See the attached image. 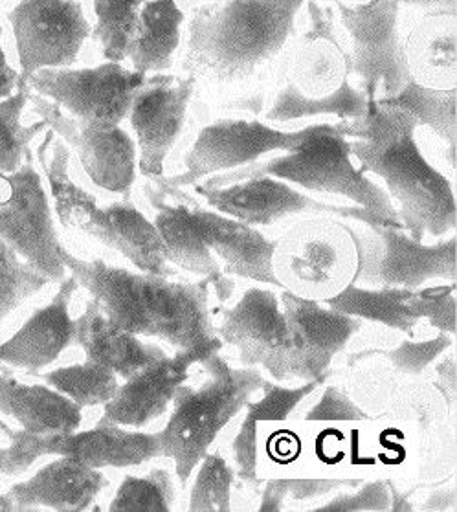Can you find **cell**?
I'll return each instance as SVG.
<instances>
[{
	"instance_id": "f35d334b",
	"label": "cell",
	"mask_w": 457,
	"mask_h": 512,
	"mask_svg": "<svg viewBox=\"0 0 457 512\" xmlns=\"http://www.w3.org/2000/svg\"><path fill=\"white\" fill-rule=\"evenodd\" d=\"M454 338L456 336L439 331V334L430 340L415 342V338H410V340H401L397 346L390 349L375 347L371 351L384 358L388 364H391V368L401 375H421L424 369L434 364L448 347L454 346Z\"/></svg>"
},
{
	"instance_id": "8992f818",
	"label": "cell",
	"mask_w": 457,
	"mask_h": 512,
	"mask_svg": "<svg viewBox=\"0 0 457 512\" xmlns=\"http://www.w3.org/2000/svg\"><path fill=\"white\" fill-rule=\"evenodd\" d=\"M199 364L206 377L197 388L180 384L171 401L168 424L160 430V457L173 461L182 485L190 481L215 439L265 382L259 369L234 368L219 353L202 358Z\"/></svg>"
},
{
	"instance_id": "ffe728a7",
	"label": "cell",
	"mask_w": 457,
	"mask_h": 512,
	"mask_svg": "<svg viewBox=\"0 0 457 512\" xmlns=\"http://www.w3.org/2000/svg\"><path fill=\"white\" fill-rule=\"evenodd\" d=\"M145 195L157 210L155 226L168 248V261L212 285L217 300L224 303L234 296L235 283L195 232L188 212V195L182 188L169 186L164 177H153Z\"/></svg>"
},
{
	"instance_id": "b9f144b4",
	"label": "cell",
	"mask_w": 457,
	"mask_h": 512,
	"mask_svg": "<svg viewBox=\"0 0 457 512\" xmlns=\"http://www.w3.org/2000/svg\"><path fill=\"white\" fill-rule=\"evenodd\" d=\"M369 415L360 404L338 386H327L320 401L305 415V421H369Z\"/></svg>"
},
{
	"instance_id": "9c48e42d",
	"label": "cell",
	"mask_w": 457,
	"mask_h": 512,
	"mask_svg": "<svg viewBox=\"0 0 457 512\" xmlns=\"http://www.w3.org/2000/svg\"><path fill=\"white\" fill-rule=\"evenodd\" d=\"M0 430L8 435L10 446L2 448V474L19 476L43 456H67L92 468H127L144 465L162 454L160 432H133L103 415L87 432L70 434H30L12 430L0 421Z\"/></svg>"
},
{
	"instance_id": "44dd1931",
	"label": "cell",
	"mask_w": 457,
	"mask_h": 512,
	"mask_svg": "<svg viewBox=\"0 0 457 512\" xmlns=\"http://www.w3.org/2000/svg\"><path fill=\"white\" fill-rule=\"evenodd\" d=\"M188 212L195 232L228 276L252 279L281 289L272 268L278 239L272 241L256 226L241 223L217 210H208L190 195Z\"/></svg>"
},
{
	"instance_id": "ac0fdd59",
	"label": "cell",
	"mask_w": 457,
	"mask_h": 512,
	"mask_svg": "<svg viewBox=\"0 0 457 512\" xmlns=\"http://www.w3.org/2000/svg\"><path fill=\"white\" fill-rule=\"evenodd\" d=\"M279 301L289 325V380L307 382L327 377L333 358L364 327V322L327 307L324 301L301 298L285 289Z\"/></svg>"
},
{
	"instance_id": "bcb514c9",
	"label": "cell",
	"mask_w": 457,
	"mask_h": 512,
	"mask_svg": "<svg viewBox=\"0 0 457 512\" xmlns=\"http://www.w3.org/2000/svg\"><path fill=\"white\" fill-rule=\"evenodd\" d=\"M456 509V485L454 483L441 487V489H435L421 505H417V511L454 512Z\"/></svg>"
},
{
	"instance_id": "e575fe53",
	"label": "cell",
	"mask_w": 457,
	"mask_h": 512,
	"mask_svg": "<svg viewBox=\"0 0 457 512\" xmlns=\"http://www.w3.org/2000/svg\"><path fill=\"white\" fill-rule=\"evenodd\" d=\"M145 0H94L98 24L94 37L101 43L103 56L120 63L129 56L140 26V10Z\"/></svg>"
},
{
	"instance_id": "f907efd6",
	"label": "cell",
	"mask_w": 457,
	"mask_h": 512,
	"mask_svg": "<svg viewBox=\"0 0 457 512\" xmlns=\"http://www.w3.org/2000/svg\"><path fill=\"white\" fill-rule=\"evenodd\" d=\"M399 2L421 6V8H430L435 12H450V15H454V10H456V0H399Z\"/></svg>"
},
{
	"instance_id": "8fae6325",
	"label": "cell",
	"mask_w": 457,
	"mask_h": 512,
	"mask_svg": "<svg viewBox=\"0 0 457 512\" xmlns=\"http://www.w3.org/2000/svg\"><path fill=\"white\" fill-rule=\"evenodd\" d=\"M0 237L50 281L67 278L52 208L32 153L17 171L0 177Z\"/></svg>"
},
{
	"instance_id": "83f0119b",
	"label": "cell",
	"mask_w": 457,
	"mask_h": 512,
	"mask_svg": "<svg viewBox=\"0 0 457 512\" xmlns=\"http://www.w3.org/2000/svg\"><path fill=\"white\" fill-rule=\"evenodd\" d=\"M184 13L175 0H145L140 10V26L129 50L134 72H164L173 65L180 45V24Z\"/></svg>"
},
{
	"instance_id": "74e56055",
	"label": "cell",
	"mask_w": 457,
	"mask_h": 512,
	"mask_svg": "<svg viewBox=\"0 0 457 512\" xmlns=\"http://www.w3.org/2000/svg\"><path fill=\"white\" fill-rule=\"evenodd\" d=\"M50 279L26 263L12 246L0 237V320L17 309L26 298L43 289Z\"/></svg>"
},
{
	"instance_id": "52a82bcc",
	"label": "cell",
	"mask_w": 457,
	"mask_h": 512,
	"mask_svg": "<svg viewBox=\"0 0 457 512\" xmlns=\"http://www.w3.org/2000/svg\"><path fill=\"white\" fill-rule=\"evenodd\" d=\"M342 224L357 248L353 283L369 289L417 290L435 279L456 283V235L441 237L435 245L413 239L404 228L386 224Z\"/></svg>"
},
{
	"instance_id": "6da1fadb",
	"label": "cell",
	"mask_w": 457,
	"mask_h": 512,
	"mask_svg": "<svg viewBox=\"0 0 457 512\" xmlns=\"http://www.w3.org/2000/svg\"><path fill=\"white\" fill-rule=\"evenodd\" d=\"M59 257L79 287L89 290L109 322L123 331L158 338L175 349L221 353L213 331L206 279L177 281L169 276L111 267L103 259L85 261L59 246Z\"/></svg>"
},
{
	"instance_id": "ee69618b",
	"label": "cell",
	"mask_w": 457,
	"mask_h": 512,
	"mask_svg": "<svg viewBox=\"0 0 457 512\" xmlns=\"http://www.w3.org/2000/svg\"><path fill=\"white\" fill-rule=\"evenodd\" d=\"M426 59L434 68L456 70V32L454 26L450 30H443L441 34L434 35L426 46Z\"/></svg>"
},
{
	"instance_id": "7402d4cb",
	"label": "cell",
	"mask_w": 457,
	"mask_h": 512,
	"mask_svg": "<svg viewBox=\"0 0 457 512\" xmlns=\"http://www.w3.org/2000/svg\"><path fill=\"white\" fill-rule=\"evenodd\" d=\"M212 353L201 349H177L138 371L118 388L111 401L103 404V415L120 426L142 428L168 412L173 395L190 379V369Z\"/></svg>"
},
{
	"instance_id": "5bb4252c",
	"label": "cell",
	"mask_w": 457,
	"mask_h": 512,
	"mask_svg": "<svg viewBox=\"0 0 457 512\" xmlns=\"http://www.w3.org/2000/svg\"><path fill=\"white\" fill-rule=\"evenodd\" d=\"M195 193H199L213 210L250 226H272L292 215H333L346 221L391 226L357 204L338 206L316 201L292 188L289 182L276 177L270 179L267 175L239 180L221 188H204L197 184Z\"/></svg>"
},
{
	"instance_id": "60d3db41",
	"label": "cell",
	"mask_w": 457,
	"mask_h": 512,
	"mask_svg": "<svg viewBox=\"0 0 457 512\" xmlns=\"http://www.w3.org/2000/svg\"><path fill=\"white\" fill-rule=\"evenodd\" d=\"M388 479H373L360 483L355 492H338L324 505L303 507L309 512H388L390 511Z\"/></svg>"
},
{
	"instance_id": "f6af8a7d",
	"label": "cell",
	"mask_w": 457,
	"mask_h": 512,
	"mask_svg": "<svg viewBox=\"0 0 457 512\" xmlns=\"http://www.w3.org/2000/svg\"><path fill=\"white\" fill-rule=\"evenodd\" d=\"M434 388L443 397L446 406L456 412L457 397V358L454 346L450 355H445L443 360L435 366Z\"/></svg>"
},
{
	"instance_id": "c3c4849f",
	"label": "cell",
	"mask_w": 457,
	"mask_h": 512,
	"mask_svg": "<svg viewBox=\"0 0 457 512\" xmlns=\"http://www.w3.org/2000/svg\"><path fill=\"white\" fill-rule=\"evenodd\" d=\"M19 78L21 74H17L6 61V56L2 52V46H0V100H6L10 98L15 89L19 87Z\"/></svg>"
},
{
	"instance_id": "836d02e7",
	"label": "cell",
	"mask_w": 457,
	"mask_h": 512,
	"mask_svg": "<svg viewBox=\"0 0 457 512\" xmlns=\"http://www.w3.org/2000/svg\"><path fill=\"white\" fill-rule=\"evenodd\" d=\"M28 96L30 89L19 78L17 92H13L6 100H0V177L23 166L24 158L30 153L28 145L48 127L45 120L30 127H24L21 123V114L28 103Z\"/></svg>"
},
{
	"instance_id": "5b68a950",
	"label": "cell",
	"mask_w": 457,
	"mask_h": 512,
	"mask_svg": "<svg viewBox=\"0 0 457 512\" xmlns=\"http://www.w3.org/2000/svg\"><path fill=\"white\" fill-rule=\"evenodd\" d=\"M37 158L46 173L61 223L111 246L140 272L171 274L168 248L155 223L129 201L100 206L89 191L79 188L68 175L70 149L52 129L37 147Z\"/></svg>"
},
{
	"instance_id": "d4e9b609",
	"label": "cell",
	"mask_w": 457,
	"mask_h": 512,
	"mask_svg": "<svg viewBox=\"0 0 457 512\" xmlns=\"http://www.w3.org/2000/svg\"><path fill=\"white\" fill-rule=\"evenodd\" d=\"M76 344L85 351L87 360L112 369L125 380L166 355L157 344L142 342L138 334L112 325L94 300H90L85 312L76 318Z\"/></svg>"
},
{
	"instance_id": "d590c367",
	"label": "cell",
	"mask_w": 457,
	"mask_h": 512,
	"mask_svg": "<svg viewBox=\"0 0 457 512\" xmlns=\"http://www.w3.org/2000/svg\"><path fill=\"white\" fill-rule=\"evenodd\" d=\"M177 501L173 478L164 468H153L147 476H127L109 505L112 512H169Z\"/></svg>"
},
{
	"instance_id": "7a4b0ae2",
	"label": "cell",
	"mask_w": 457,
	"mask_h": 512,
	"mask_svg": "<svg viewBox=\"0 0 457 512\" xmlns=\"http://www.w3.org/2000/svg\"><path fill=\"white\" fill-rule=\"evenodd\" d=\"M342 122L358 169L386 182L402 228L413 239H441L456 230L454 188L421 153L415 142L419 123L412 111L388 100H371L362 118Z\"/></svg>"
},
{
	"instance_id": "4fadbf2b",
	"label": "cell",
	"mask_w": 457,
	"mask_h": 512,
	"mask_svg": "<svg viewBox=\"0 0 457 512\" xmlns=\"http://www.w3.org/2000/svg\"><path fill=\"white\" fill-rule=\"evenodd\" d=\"M213 331L223 344L237 349L241 366L263 368L276 382L289 380V325L274 290L246 289L234 307L221 309Z\"/></svg>"
},
{
	"instance_id": "30bf717a",
	"label": "cell",
	"mask_w": 457,
	"mask_h": 512,
	"mask_svg": "<svg viewBox=\"0 0 457 512\" xmlns=\"http://www.w3.org/2000/svg\"><path fill=\"white\" fill-rule=\"evenodd\" d=\"M342 23L353 41L349 72L369 100H386L412 79L399 39V0H368L358 6L338 2Z\"/></svg>"
},
{
	"instance_id": "f546056e",
	"label": "cell",
	"mask_w": 457,
	"mask_h": 512,
	"mask_svg": "<svg viewBox=\"0 0 457 512\" xmlns=\"http://www.w3.org/2000/svg\"><path fill=\"white\" fill-rule=\"evenodd\" d=\"M349 78V56L338 37L303 39L289 76L303 96L325 98Z\"/></svg>"
},
{
	"instance_id": "e0dca14e",
	"label": "cell",
	"mask_w": 457,
	"mask_h": 512,
	"mask_svg": "<svg viewBox=\"0 0 457 512\" xmlns=\"http://www.w3.org/2000/svg\"><path fill=\"white\" fill-rule=\"evenodd\" d=\"M34 111L54 133L78 153L81 166L96 186L114 193H129L136 179V145L120 125L78 122L56 101L32 92Z\"/></svg>"
},
{
	"instance_id": "7dc6e473",
	"label": "cell",
	"mask_w": 457,
	"mask_h": 512,
	"mask_svg": "<svg viewBox=\"0 0 457 512\" xmlns=\"http://www.w3.org/2000/svg\"><path fill=\"white\" fill-rule=\"evenodd\" d=\"M257 511H287V494H285V490H283V487L279 485V479H270V481H267V485L263 487V494H261V503H259Z\"/></svg>"
},
{
	"instance_id": "ba28073f",
	"label": "cell",
	"mask_w": 457,
	"mask_h": 512,
	"mask_svg": "<svg viewBox=\"0 0 457 512\" xmlns=\"http://www.w3.org/2000/svg\"><path fill=\"white\" fill-rule=\"evenodd\" d=\"M272 268L281 289L309 300H331L353 283L357 248L342 219L325 215L290 226L276 243Z\"/></svg>"
},
{
	"instance_id": "816d5d0a",
	"label": "cell",
	"mask_w": 457,
	"mask_h": 512,
	"mask_svg": "<svg viewBox=\"0 0 457 512\" xmlns=\"http://www.w3.org/2000/svg\"><path fill=\"white\" fill-rule=\"evenodd\" d=\"M0 474H2V448H0Z\"/></svg>"
},
{
	"instance_id": "484cf974",
	"label": "cell",
	"mask_w": 457,
	"mask_h": 512,
	"mask_svg": "<svg viewBox=\"0 0 457 512\" xmlns=\"http://www.w3.org/2000/svg\"><path fill=\"white\" fill-rule=\"evenodd\" d=\"M76 402L54 388L23 384L0 375V412L10 415L30 434H70L81 426Z\"/></svg>"
},
{
	"instance_id": "7bdbcfd3",
	"label": "cell",
	"mask_w": 457,
	"mask_h": 512,
	"mask_svg": "<svg viewBox=\"0 0 457 512\" xmlns=\"http://www.w3.org/2000/svg\"><path fill=\"white\" fill-rule=\"evenodd\" d=\"M287 500L296 503L318 501L342 489H357L358 479H279Z\"/></svg>"
},
{
	"instance_id": "3957f363",
	"label": "cell",
	"mask_w": 457,
	"mask_h": 512,
	"mask_svg": "<svg viewBox=\"0 0 457 512\" xmlns=\"http://www.w3.org/2000/svg\"><path fill=\"white\" fill-rule=\"evenodd\" d=\"M305 0H215L193 13L184 70L234 83L250 78L294 32Z\"/></svg>"
},
{
	"instance_id": "1f68e13d",
	"label": "cell",
	"mask_w": 457,
	"mask_h": 512,
	"mask_svg": "<svg viewBox=\"0 0 457 512\" xmlns=\"http://www.w3.org/2000/svg\"><path fill=\"white\" fill-rule=\"evenodd\" d=\"M456 94V87L430 89L412 78L397 96L386 98L412 111L419 125L430 127L445 142L452 167H456Z\"/></svg>"
},
{
	"instance_id": "f1b7e54d",
	"label": "cell",
	"mask_w": 457,
	"mask_h": 512,
	"mask_svg": "<svg viewBox=\"0 0 457 512\" xmlns=\"http://www.w3.org/2000/svg\"><path fill=\"white\" fill-rule=\"evenodd\" d=\"M412 292L410 289H369L349 283L335 298L324 303L331 309L360 318L364 323H380L401 331L408 338H415L417 325L423 320L406 307Z\"/></svg>"
},
{
	"instance_id": "2e32d148",
	"label": "cell",
	"mask_w": 457,
	"mask_h": 512,
	"mask_svg": "<svg viewBox=\"0 0 457 512\" xmlns=\"http://www.w3.org/2000/svg\"><path fill=\"white\" fill-rule=\"evenodd\" d=\"M21 59V78L41 68H67L92 28L78 0H19L8 13Z\"/></svg>"
},
{
	"instance_id": "cb8c5ba5",
	"label": "cell",
	"mask_w": 457,
	"mask_h": 512,
	"mask_svg": "<svg viewBox=\"0 0 457 512\" xmlns=\"http://www.w3.org/2000/svg\"><path fill=\"white\" fill-rule=\"evenodd\" d=\"M78 287L72 274L63 279L54 300L35 312L8 342L0 344V362L34 375L74 346L76 320L70 318V300Z\"/></svg>"
},
{
	"instance_id": "603a6c76",
	"label": "cell",
	"mask_w": 457,
	"mask_h": 512,
	"mask_svg": "<svg viewBox=\"0 0 457 512\" xmlns=\"http://www.w3.org/2000/svg\"><path fill=\"white\" fill-rule=\"evenodd\" d=\"M109 485L100 468L87 467L74 457L59 459L41 468L34 478L13 485L0 494V511H87L101 490Z\"/></svg>"
},
{
	"instance_id": "681fc988",
	"label": "cell",
	"mask_w": 457,
	"mask_h": 512,
	"mask_svg": "<svg viewBox=\"0 0 457 512\" xmlns=\"http://www.w3.org/2000/svg\"><path fill=\"white\" fill-rule=\"evenodd\" d=\"M388 489H390V511L391 512H413L417 511L415 503L412 501V492H401L395 487V483L388 479Z\"/></svg>"
},
{
	"instance_id": "9a60e30c",
	"label": "cell",
	"mask_w": 457,
	"mask_h": 512,
	"mask_svg": "<svg viewBox=\"0 0 457 512\" xmlns=\"http://www.w3.org/2000/svg\"><path fill=\"white\" fill-rule=\"evenodd\" d=\"M305 134L307 127L287 133L259 120L223 118L206 125L199 133L184 158L186 173L164 180L169 186L188 188L206 177L254 164L268 153L290 151Z\"/></svg>"
},
{
	"instance_id": "d6a6232c",
	"label": "cell",
	"mask_w": 457,
	"mask_h": 512,
	"mask_svg": "<svg viewBox=\"0 0 457 512\" xmlns=\"http://www.w3.org/2000/svg\"><path fill=\"white\" fill-rule=\"evenodd\" d=\"M37 377L48 382L54 390L67 395L79 408L103 406L111 401L120 388L118 375L112 369L96 364L92 360H85L83 364H74L67 368L54 369Z\"/></svg>"
},
{
	"instance_id": "7c38bea8",
	"label": "cell",
	"mask_w": 457,
	"mask_h": 512,
	"mask_svg": "<svg viewBox=\"0 0 457 512\" xmlns=\"http://www.w3.org/2000/svg\"><path fill=\"white\" fill-rule=\"evenodd\" d=\"M23 79L28 89L56 101L78 122L120 125L129 116L136 90L145 74L109 61L96 68H41Z\"/></svg>"
},
{
	"instance_id": "4316f807",
	"label": "cell",
	"mask_w": 457,
	"mask_h": 512,
	"mask_svg": "<svg viewBox=\"0 0 457 512\" xmlns=\"http://www.w3.org/2000/svg\"><path fill=\"white\" fill-rule=\"evenodd\" d=\"M327 377L307 380L298 388H285L265 379L259 401L246 402V415L232 443L235 472L246 483L257 481V424L263 421H285L311 393L324 384Z\"/></svg>"
},
{
	"instance_id": "ab89813d",
	"label": "cell",
	"mask_w": 457,
	"mask_h": 512,
	"mask_svg": "<svg viewBox=\"0 0 457 512\" xmlns=\"http://www.w3.org/2000/svg\"><path fill=\"white\" fill-rule=\"evenodd\" d=\"M406 307L415 316L430 323L437 331L456 336V283H446L439 287L426 285L421 289L413 290L410 298L406 300Z\"/></svg>"
},
{
	"instance_id": "4dcf8cb0",
	"label": "cell",
	"mask_w": 457,
	"mask_h": 512,
	"mask_svg": "<svg viewBox=\"0 0 457 512\" xmlns=\"http://www.w3.org/2000/svg\"><path fill=\"white\" fill-rule=\"evenodd\" d=\"M369 101L368 94L358 85H353L351 79H346L333 94L313 100L303 96L287 78L265 120L270 123H287L324 114H333L340 120H357L368 111Z\"/></svg>"
},
{
	"instance_id": "d6986e66",
	"label": "cell",
	"mask_w": 457,
	"mask_h": 512,
	"mask_svg": "<svg viewBox=\"0 0 457 512\" xmlns=\"http://www.w3.org/2000/svg\"><path fill=\"white\" fill-rule=\"evenodd\" d=\"M197 85L195 76H153L136 90L129 120L140 149V173L162 177L164 162L177 144Z\"/></svg>"
},
{
	"instance_id": "277c9868",
	"label": "cell",
	"mask_w": 457,
	"mask_h": 512,
	"mask_svg": "<svg viewBox=\"0 0 457 512\" xmlns=\"http://www.w3.org/2000/svg\"><path fill=\"white\" fill-rule=\"evenodd\" d=\"M351 142L344 134V122L316 123L285 155L270 156L239 169L212 175L202 182L204 188H221L252 177H276L292 182L303 190L340 195L360 208L375 213L386 223L402 228L401 219L388 191L366 177L351 160Z\"/></svg>"
},
{
	"instance_id": "8d00e7d4",
	"label": "cell",
	"mask_w": 457,
	"mask_h": 512,
	"mask_svg": "<svg viewBox=\"0 0 457 512\" xmlns=\"http://www.w3.org/2000/svg\"><path fill=\"white\" fill-rule=\"evenodd\" d=\"M197 476L191 485V512H226L232 509L234 468L219 452L206 454L197 465Z\"/></svg>"
}]
</instances>
